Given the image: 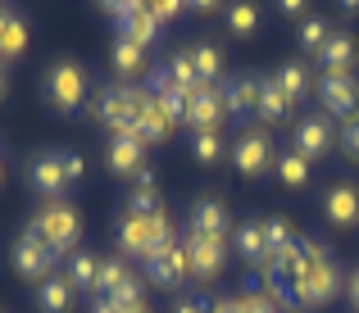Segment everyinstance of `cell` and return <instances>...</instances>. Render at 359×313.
Segmentation results:
<instances>
[{
	"label": "cell",
	"instance_id": "cell-44",
	"mask_svg": "<svg viewBox=\"0 0 359 313\" xmlns=\"http://www.w3.org/2000/svg\"><path fill=\"white\" fill-rule=\"evenodd\" d=\"M241 309V300H214L210 305V313H237Z\"/></svg>",
	"mask_w": 359,
	"mask_h": 313
},
{
	"label": "cell",
	"instance_id": "cell-50",
	"mask_svg": "<svg viewBox=\"0 0 359 313\" xmlns=\"http://www.w3.org/2000/svg\"><path fill=\"white\" fill-rule=\"evenodd\" d=\"M0 5H5V0H0Z\"/></svg>",
	"mask_w": 359,
	"mask_h": 313
},
{
	"label": "cell",
	"instance_id": "cell-33",
	"mask_svg": "<svg viewBox=\"0 0 359 313\" xmlns=\"http://www.w3.org/2000/svg\"><path fill=\"white\" fill-rule=\"evenodd\" d=\"M191 159H196V164H219V159H223V137H219V127L191 132Z\"/></svg>",
	"mask_w": 359,
	"mask_h": 313
},
{
	"label": "cell",
	"instance_id": "cell-13",
	"mask_svg": "<svg viewBox=\"0 0 359 313\" xmlns=\"http://www.w3.org/2000/svg\"><path fill=\"white\" fill-rule=\"evenodd\" d=\"M259 87H264V78H255V73H237V78H228L223 82V109H228V118H255V100H259Z\"/></svg>",
	"mask_w": 359,
	"mask_h": 313
},
{
	"label": "cell",
	"instance_id": "cell-28",
	"mask_svg": "<svg viewBox=\"0 0 359 313\" xmlns=\"http://www.w3.org/2000/svg\"><path fill=\"white\" fill-rule=\"evenodd\" d=\"M109 60H114V73H118V78H141V73H146V50H141L137 41H128V36H114Z\"/></svg>",
	"mask_w": 359,
	"mask_h": 313
},
{
	"label": "cell",
	"instance_id": "cell-34",
	"mask_svg": "<svg viewBox=\"0 0 359 313\" xmlns=\"http://www.w3.org/2000/svg\"><path fill=\"white\" fill-rule=\"evenodd\" d=\"M191 60H196V73H201V82H214L223 73V50L214 41H201L191 46Z\"/></svg>",
	"mask_w": 359,
	"mask_h": 313
},
{
	"label": "cell",
	"instance_id": "cell-41",
	"mask_svg": "<svg viewBox=\"0 0 359 313\" xmlns=\"http://www.w3.org/2000/svg\"><path fill=\"white\" fill-rule=\"evenodd\" d=\"M96 5H105V9H109V14H114V18H123V14H128V9H137L141 0H96Z\"/></svg>",
	"mask_w": 359,
	"mask_h": 313
},
{
	"label": "cell",
	"instance_id": "cell-25",
	"mask_svg": "<svg viewBox=\"0 0 359 313\" xmlns=\"http://www.w3.org/2000/svg\"><path fill=\"white\" fill-rule=\"evenodd\" d=\"M73 295H78V291H73L69 277H60V272L46 277L41 286H36V305H41V313H69L73 309Z\"/></svg>",
	"mask_w": 359,
	"mask_h": 313
},
{
	"label": "cell",
	"instance_id": "cell-47",
	"mask_svg": "<svg viewBox=\"0 0 359 313\" xmlns=\"http://www.w3.org/2000/svg\"><path fill=\"white\" fill-rule=\"evenodd\" d=\"M5 96H9V69L0 64V100H5Z\"/></svg>",
	"mask_w": 359,
	"mask_h": 313
},
{
	"label": "cell",
	"instance_id": "cell-48",
	"mask_svg": "<svg viewBox=\"0 0 359 313\" xmlns=\"http://www.w3.org/2000/svg\"><path fill=\"white\" fill-rule=\"evenodd\" d=\"M341 5V14H359V0H337Z\"/></svg>",
	"mask_w": 359,
	"mask_h": 313
},
{
	"label": "cell",
	"instance_id": "cell-46",
	"mask_svg": "<svg viewBox=\"0 0 359 313\" xmlns=\"http://www.w3.org/2000/svg\"><path fill=\"white\" fill-rule=\"evenodd\" d=\"M91 313H123V309H114L109 300H96V305H91Z\"/></svg>",
	"mask_w": 359,
	"mask_h": 313
},
{
	"label": "cell",
	"instance_id": "cell-37",
	"mask_svg": "<svg viewBox=\"0 0 359 313\" xmlns=\"http://www.w3.org/2000/svg\"><path fill=\"white\" fill-rule=\"evenodd\" d=\"M109 305H114V309H123V313H128V309H141V305H146V295H141V277L123 281V286L114 291V295H109Z\"/></svg>",
	"mask_w": 359,
	"mask_h": 313
},
{
	"label": "cell",
	"instance_id": "cell-3",
	"mask_svg": "<svg viewBox=\"0 0 359 313\" xmlns=\"http://www.w3.org/2000/svg\"><path fill=\"white\" fill-rule=\"evenodd\" d=\"M150 100V87H100L91 96V113L96 123H105L114 137H137V123H141V109Z\"/></svg>",
	"mask_w": 359,
	"mask_h": 313
},
{
	"label": "cell",
	"instance_id": "cell-26",
	"mask_svg": "<svg viewBox=\"0 0 359 313\" xmlns=\"http://www.w3.org/2000/svg\"><path fill=\"white\" fill-rule=\"evenodd\" d=\"M273 82H278V91H282V96H287L291 104H296V100H305L309 91H314V82H309V69H305V64H296V60H287V64H282V69L273 73Z\"/></svg>",
	"mask_w": 359,
	"mask_h": 313
},
{
	"label": "cell",
	"instance_id": "cell-43",
	"mask_svg": "<svg viewBox=\"0 0 359 313\" xmlns=\"http://www.w3.org/2000/svg\"><path fill=\"white\" fill-rule=\"evenodd\" d=\"M223 0H187V9H196V14H214Z\"/></svg>",
	"mask_w": 359,
	"mask_h": 313
},
{
	"label": "cell",
	"instance_id": "cell-9",
	"mask_svg": "<svg viewBox=\"0 0 359 313\" xmlns=\"http://www.w3.org/2000/svg\"><path fill=\"white\" fill-rule=\"evenodd\" d=\"M318 104H323V113H332V118H351V113H359V82L351 78V73H323L314 87Z\"/></svg>",
	"mask_w": 359,
	"mask_h": 313
},
{
	"label": "cell",
	"instance_id": "cell-45",
	"mask_svg": "<svg viewBox=\"0 0 359 313\" xmlns=\"http://www.w3.org/2000/svg\"><path fill=\"white\" fill-rule=\"evenodd\" d=\"M346 291H351V300H355V309H359V272H351V281H346Z\"/></svg>",
	"mask_w": 359,
	"mask_h": 313
},
{
	"label": "cell",
	"instance_id": "cell-27",
	"mask_svg": "<svg viewBox=\"0 0 359 313\" xmlns=\"http://www.w3.org/2000/svg\"><path fill=\"white\" fill-rule=\"evenodd\" d=\"M64 277H69V286H73V291H96L100 259H96L91 250H73V254H69V272H64Z\"/></svg>",
	"mask_w": 359,
	"mask_h": 313
},
{
	"label": "cell",
	"instance_id": "cell-22",
	"mask_svg": "<svg viewBox=\"0 0 359 313\" xmlns=\"http://www.w3.org/2000/svg\"><path fill=\"white\" fill-rule=\"evenodd\" d=\"M287 113H291V100L278 91V82H273V78H264L259 100H255V118H259L264 127H278V123H287Z\"/></svg>",
	"mask_w": 359,
	"mask_h": 313
},
{
	"label": "cell",
	"instance_id": "cell-38",
	"mask_svg": "<svg viewBox=\"0 0 359 313\" xmlns=\"http://www.w3.org/2000/svg\"><path fill=\"white\" fill-rule=\"evenodd\" d=\"M141 5L150 9V14L159 18V23H168V18H177L187 9V0H141Z\"/></svg>",
	"mask_w": 359,
	"mask_h": 313
},
{
	"label": "cell",
	"instance_id": "cell-32",
	"mask_svg": "<svg viewBox=\"0 0 359 313\" xmlns=\"http://www.w3.org/2000/svg\"><path fill=\"white\" fill-rule=\"evenodd\" d=\"M327 36H332V27H327L318 14H305V18H300V50H305V55H318L327 46Z\"/></svg>",
	"mask_w": 359,
	"mask_h": 313
},
{
	"label": "cell",
	"instance_id": "cell-39",
	"mask_svg": "<svg viewBox=\"0 0 359 313\" xmlns=\"http://www.w3.org/2000/svg\"><path fill=\"white\" fill-rule=\"evenodd\" d=\"M60 159H64V173H69V182L78 186V182H82V155H78V150H60Z\"/></svg>",
	"mask_w": 359,
	"mask_h": 313
},
{
	"label": "cell",
	"instance_id": "cell-21",
	"mask_svg": "<svg viewBox=\"0 0 359 313\" xmlns=\"http://www.w3.org/2000/svg\"><path fill=\"white\" fill-rule=\"evenodd\" d=\"M232 250L241 254L245 263H255V268H259V263H269V241H264V223H237L232 227Z\"/></svg>",
	"mask_w": 359,
	"mask_h": 313
},
{
	"label": "cell",
	"instance_id": "cell-10",
	"mask_svg": "<svg viewBox=\"0 0 359 313\" xmlns=\"http://www.w3.org/2000/svg\"><path fill=\"white\" fill-rule=\"evenodd\" d=\"M332 146H337V127H332L327 113H305V118L296 123V132H291V150H300L309 164L323 159Z\"/></svg>",
	"mask_w": 359,
	"mask_h": 313
},
{
	"label": "cell",
	"instance_id": "cell-1",
	"mask_svg": "<svg viewBox=\"0 0 359 313\" xmlns=\"http://www.w3.org/2000/svg\"><path fill=\"white\" fill-rule=\"evenodd\" d=\"M305 245V268H300V277H296V300H300V309H318V305H332L337 295H341V268H337V259H332V250L327 245H318V241H300Z\"/></svg>",
	"mask_w": 359,
	"mask_h": 313
},
{
	"label": "cell",
	"instance_id": "cell-49",
	"mask_svg": "<svg viewBox=\"0 0 359 313\" xmlns=\"http://www.w3.org/2000/svg\"><path fill=\"white\" fill-rule=\"evenodd\" d=\"M128 313H150V309H146V305H141V309H128Z\"/></svg>",
	"mask_w": 359,
	"mask_h": 313
},
{
	"label": "cell",
	"instance_id": "cell-11",
	"mask_svg": "<svg viewBox=\"0 0 359 313\" xmlns=\"http://www.w3.org/2000/svg\"><path fill=\"white\" fill-rule=\"evenodd\" d=\"M187 263H191L196 281H219L223 263H228V241H214V236H196L187 232Z\"/></svg>",
	"mask_w": 359,
	"mask_h": 313
},
{
	"label": "cell",
	"instance_id": "cell-12",
	"mask_svg": "<svg viewBox=\"0 0 359 313\" xmlns=\"http://www.w3.org/2000/svg\"><path fill=\"white\" fill-rule=\"evenodd\" d=\"M223 118H228V109H223V91L214 87V82H205V87H196L191 96H187V118H182V127L210 132V127H219Z\"/></svg>",
	"mask_w": 359,
	"mask_h": 313
},
{
	"label": "cell",
	"instance_id": "cell-35",
	"mask_svg": "<svg viewBox=\"0 0 359 313\" xmlns=\"http://www.w3.org/2000/svg\"><path fill=\"white\" fill-rule=\"evenodd\" d=\"M259 223H264V241H269V250H273V254L287 250V245L296 241V236H291V223H287V218L273 214V218H259Z\"/></svg>",
	"mask_w": 359,
	"mask_h": 313
},
{
	"label": "cell",
	"instance_id": "cell-40",
	"mask_svg": "<svg viewBox=\"0 0 359 313\" xmlns=\"http://www.w3.org/2000/svg\"><path fill=\"white\" fill-rule=\"evenodd\" d=\"M173 313H210V305H205L201 295H182V300L173 305Z\"/></svg>",
	"mask_w": 359,
	"mask_h": 313
},
{
	"label": "cell",
	"instance_id": "cell-42",
	"mask_svg": "<svg viewBox=\"0 0 359 313\" xmlns=\"http://www.w3.org/2000/svg\"><path fill=\"white\" fill-rule=\"evenodd\" d=\"M305 5H309V0H278V9L287 18H305Z\"/></svg>",
	"mask_w": 359,
	"mask_h": 313
},
{
	"label": "cell",
	"instance_id": "cell-19",
	"mask_svg": "<svg viewBox=\"0 0 359 313\" xmlns=\"http://www.w3.org/2000/svg\"><path fill=\"white\" fill-rule=\"evenodd\" d=\"M159 32H164V23H159L155 14H150L146 5H137V9H128V14L118 18V36H128V41H137L141 50H150V46L159 41Z\"/></svg>",
	"mask_w": 359,
	"mask_h": 313
},
{
	"label": "cell",
	"instance_id": "cell-18",
	"mask_svg": "<svg viewBox=\"0 0 359 313\" xmlns=\"http://www.w3.org/2000/svg\"><path fill=\"white\" fill-rule=\"evenodd\" d=\"M105 164H109V173H118V177H137L141 168H146V146H141L137 137H109Z\"/></svg>",
	"mask_w": 359,
	"mask_h": 313
},
{
	"label": "cell",
	"instance_id": "cell-36",
	"mask_svg": "<svg viewBox=\"0 0 359 313\" xmlns=\"http://www.w3.org/2000/svg\"><path fill=\"white\" fill-rule=\"evenodd\" d=\"M337 146H341L346 159H355V164H359V113H351V118L337 127Z\"/></svg>",
	"mask_w": 359,
	"mask_h": 313
},
{
	"label": "cell",
	"instance_id": "cell-14",
	"mask_svg": "<svg viewBox=\"0 0 359 313\" xmlns=\"http://www.w3.org/2000/svg\"><path fill=\"white\" fill-rule=\"evenodd\" d=\"M187 232L196 236H214V241H228L232 236V218H228V204L223 200H196L191 204V218H187Z\"/></svg>",
	"mask_w": 359,
	"mask_h": 313
},
{
	"label": "cell",
	"instance_id": "cell-17",
	"mask_svg": "<svg viewBox=\"0 0 359 313\" xmlns=\"http://www.w3.org/2000/svg\"><path fill=\"white\" fill-rule=\"evenodd\" d=\"M323 218L332 227H355L359 223V186L355 182H337L323 195Z\"/></svg>",
	"mask_w": 359,
	"mask_h": 313
},
{
	"label": "cell",
	"instance_id": "cell-5",
	"mask_svg": "<svg viewBox=\"0 0 359 313\" xmlns=\"http://www.w3.org/2000/svg\"><path fill=\"white\" fill-rule=\"evenodd\" d=\"M27 227H32V232L60 254V259H69V254L78 250V241H82V218H78V209H73L69 200H46L32 214Z\"/></svg>",
	"mask_w": 359,
	"mask_h": 313
},
{
	"label": "cell",
	"instance_id": "cell-23",
	"mask_svg": "<svg viewBox=\"0 0 359 313\" xmlns=\"http://www.w3.org/2000/svg\"><path fill=\"white\" fill-rule=\"evenodd\" d=\"M132 182H137V186H132V195H128V214H141V218L164 214V209H159V182H155V173H150V168H141Z\"/></svg>",
	"mask_w": 359,
	"mask_h": 313
},
{
	"label": "cell",
	"instance_id": "cell-2",
	"mask_svg": "<svg viewBox=\"0 0 359 313\" xmlns=\"http://www.w3.org/2000/svg\"><path fill=\"white\" fill-rule=\"evenodd\" d=\"M114 241H118L123 254H132V259H155V254L168 250L177 236H173V223H168L164 214L141 218V214H128V209H123L118 223H114Z\"/></svg>",
	"mask_w": 359,
	"mask_h": 313
},
{
	"label": "cell",
	"instance_id": "cell-29",
	"mask_svg": "<svg viewBox=\"0 0 359 313\" xmlns=\"http://www.w3.org/2000/svg\"><path fill=\"white\" fill-rule=\"evenodd\" d=\"M223 23H228L232 36H250L255 27H259V5H255V0H232V5L223 9Z\"/></svg>",
	"mask_w": 359,
	"mask_h": 313
},
{
	"label": "cell",
	"instance_id": "cell-15",
	"mask_svg": "<svg viewBox=\"0 0 359 313\" xmlns=\"http://www.w3.org/2000/svg\"><path fill=\"white\" fill-rule=\"evenodd\" d=\"M146 277L155 286H177L182 277H191V263H187V245L173 241L168 250H159L155 259H146Z\"/></svg>",
	"mask_w": 359,
	"mask_h": 313
},
{
	"label": "cell",
	"instance_id": "cell-31",
	"mask_svg": "<svg viewBox=\"0 0 359 313\" xmlns=\"http://www.w3.org/2000/svg\"><path fill=\"white\" fill-rule=\"evenodd\" d=\"M273 168H278L282 186H305V182H309V159L300 155V150H282Z\"/></svg>",
	"mask_w": 359,
	"mask_h": 313
},
{
	"label": "cell",
	"instance_id": "cell-16",
	"mask_svg": "<svg viewBox=\"0 0 359 313\" xmlns=\"http://www.w3.org/2000/svg\"><path fill=\"white\" fill-rule=\"evenodd\" d=\"M27 50V18L14 5H0V64H18Z\"/></svg>",
	"mask_w": 359,
	"mask_h": 313
},
{
	"label": "cell",
	"instance_id": "cell-24",
	"mask_svg": "<svg viewBox=\"0 0 359 313\" xmlns=\"http://www.w3.org/2000/svg\"><path fill=\"white\" fill-rule=\"evenodd\" d=\"M164 78H168V87H177L182 96H191L196 87H205V82H201V73H196V60H191V50H173V55H168V64H164Z\"/></svg>",
	"mask_w": 359,
	"mask_h": 313
},
{
	"label": "cell",
	"instance_id": "cell-4",
	"mask_svg": "<svg viewBox=\"0 0 359 313\" xmlns=\"http://www.w3.org/2000/svg\"><path fill=\"white\" fill-rule=\"evenodd\" d=\"M41 91H46V104H50L55 113H78L82 104H91V96H96L87 69H82L78 60H55L50 69H46Z\"/></svg>",
	"mask_w": 359,
	"mask_h": 313
},
{
	"label": "cell",
	"instance_id": "cell-6",
	"mask_svg": "<svg viewBox=\"0 0 359 313\" xmlns=\"http://www.w3.org/2000/svg\"><path fill=\"white\" fill-rule=\"evenodd\" d=\"M9 263H14L18 277L46 281V277H55V268H60V254H55L50 245L32 232V227H23V232L14 236V245H9Z\"/></svg>",
	"mask_w": 359,
	"mask_h": 313
},
{
	"label": "cell",
	"instance_id": "cell-20",
	"mask_svg": "<svg viewBox=\"0 0 359 313\" xmlns=\"http://www.w3.org/2000/svg\"><path fill=\"white\" fill-rule=\"evenodd\" d=\"M314 60L323 64V73H351V69H355V36L341 32V27H332L327 46L314 55Z\"/></svg>",
	"mask_w": 359,
	"mask_h": 313
},
{
	"label": "cell",
	"instance_id": "cell-7",
	"mask_svg": "<svg viewBox=\"0 0 359 313\" xmlns=\"http://www.w3.org/2000/svg\"><path fill=\"white\" fill-rule=\"evenodd\" d=\"M27 191L41 195V200H64L69 195V173H64V159L60 150H41V155H32V164H27Z\"/></svg>",
	"mask_w": 359,
	"mask_h": 313
},
{
	"label": "cell",
	"instance_id": "cell-8",
	"mask_svg": "<svg viewBox=\"0 0 359 313\" xmlns=\"http://www.w3.org/2000/svg\"><path fill=\"white\" fill-rule=\"evenodd\" d=\"M273 164H278V159H273V141H269V132L245 127L241 137L232 141V168H237L241 177H264Z\"/></svg>",
	"mask_w": 359,
	"mask_h": 313
},
{
	"label": "cell",
	"instance_id": "cell-30",
	"mask_svg": "<svg viewBox=\"0 0 359 313\" xmlns=\"http://www.w3.org/2000/svg\"><path fill=\"white\" fill-rule=\"evenodd\" d=\"M123 281H132V268L123 259H100V277H96V300H109Z\"/></svg>",
	"mask_w": 359,
	"mask_h": 313
}]
</instances>
